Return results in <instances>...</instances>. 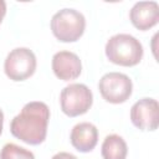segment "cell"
I'll return each mask as SVG.
<instances>
[{
	"instance_id": "obj_11",
	"label": "cell",
	"mask_w": 159,
	"mask_h": 159,
	"mask_svg": "<svg viewBox=\"0 0 159 159\" xmlns=\"http://www.w3.org/2000/svg\"><path fill=\"white\" fill-rule=\"evenodd\" d=\"M128 153L125 140L117 135L111 134L106 137L102 144V157L103 159H125Z\"/></svg>"
},
{
	"instance_id": "obj_7",
	"label": "cell",
	"mask_w": 159,
	"mask_h": 159,
	"mask_svg": "<svg viewBox=\"0 0 159 159\" xmlns=\"http://www.w3.org/2000/svg\"><path fill=\"white\" fill-rule=\"evenodd\" d=\"M132 123L142 130H155L159 125V106L153 98H142L130 109Z\"/></svg>"
},
{
	"instance_id": "obj_5",
	"label": "cell",
	"mask_w": 159,
	"mask_h": 159,
	"mask_svg": "<svg viewBox=\"0 0 159 159\" xmlns=\"http://www.w3.org/2000/svg\"><path fill=\"white\" fill-rule=\"evenodd\" d=\"M4 70L10 80L24 81L35 72L36 57L31 50L26 47H17L7 55Z\"/></svg>"
},
{
	"instance_id": "obj_9",
	"label": "cell",
	"mask_w": 159,
	"mask_h": 159,
	"mask_svg": "<svg viewBox=\"0 0 159 159\" xmlns=\"http://www.w3.org/2000/svg\"><path fill=\"white\" fill-rule=\"evenodd\" d=\"M130 21L139 30H148L159 21V5L155 1H138L130 10Z\"/></svg>"
},
{
	"instance_id": "obj_1",
	"label": "cell",
	"mask_w": 159,
	"mask_h": 159,
	"mask_svg": "<svg viewBox=\"0 0 159 159\" xmlns=\"http://www.w3.org/2000/svg\"><path fill=\"white\" fill-rule=\"evenodd\" d=\"M50 109L43 102H30L11 120V134L31 145L42 143L47 134Z\"/></svg>"
},
{
	"instance_id": "obj_8",
	"label": "cell",
	"mask_w": 159,
	"mask_h": 159,
	"mask_svg": "<svg viewBox=\"0 0 159 159\" xmlns=\"http://www.w3.org/2000/svg\"><path fill=\"white\" fill-rule=\"evenodd\" d=\"M52 70L62 81L76 80L82 71L80 57L70 51H60L52 57Z\"/></svg>"
},
{
	"instance_id": "obj_14",
	"label": "cell",
	"mask_w": 159,
	"mask_h": 159,
	"mask_svg": "<svg viewBox=\"0 0 159 159\" xmlns=\"http://www.w3.org/2000/svg\"><path fill=\"white\" fill-rule=\"evenodd\" d=\"M5 14H6V4L5 1L0 0V22L2 21V17L5 16Z\"/></svg>"
},
{
	"instance_id": "obj_2",
	"label": "cell",
	"mask_w": 159,
	"mask_h": 159,
	"mask_svg": "<svg viewBox=\"0 0 159 159\" xmlns=\"http://www.w3.org/2000/svg\"><path fill=\"white\" fill-rule=\"evenodd\" d=\"M106 55L108 60L120 66H135L143 56V46L134 36L118 34L112 36L106 43Z\"/></svg>"
},
{
	"instance_id": "obj_15",
	"label": "cell",
	"mask_w": 159,
	"mask_h": 159,
	"mask_svg": "<svg viewBox=\"0 0 159 159\" xmlns=\"http://www.w3.org/2000/svg\"><path fill=\"white\" fill-rule=\"evenodd\" d=\"M2 122H4V114H2V111L0 109V134L2 132Z\"/></svg>"
},
{
	"instance_id": "obj_12",
	"label": "cell",
	"mask_w": 159,
	"mask_h": 159,
	"mask_svg": "<svg viewBox=\"0 0 159 159\" xmlns=\"http://www.w3.org/2000/svg\"><path fill=\"white\" fill-rule=\"evenodd\" d=\"M0 159H35L34 154L16 144H5L0 152Z\"/></svg>"
},
{
	"instance_id": "obj_10",
	"label": "cell",
	"mask_w": 159,
	"mask_h": 159,
	"mask_svg": "<svg viewBox=\"0 0 159 159\" xmlns=\"http://www.w3.org/2000/svg\"><path fill=\"white\" fill-rule=\"evenodd\" d=\"M98 142V130L92 123H78L71 132V144L82 153L91 152Z\"/></svg>"
},
{
	"instance_id": "obj_3",
	"label": "cell",
	"mask_w": 159,
	"mask_h": 159,
	"mask_svg": "<svg viewBox=\"0 0 159 159\" xmlns=\"http://www.w3.org/2000/svg\"><path fill=\"white\" fill-rule=\"evenodd\" d=\"M86 27L84 16L75 9H62L51 20V30L56 39L62 42L77 41Z\"/></svg>"
},
{
	"instance_id": "obj_4",
	"label": "cell",
	"mask_w": 159,
	"mask_h": 159,
	"mask_svg": "<svg viewBox=\"0 0 159 159\" xmlns=\"http://www.w3.org/2000/svg\"><path fill=\"white\" fill-rule=\"evenodd\" d=\"M92 101L91 89L82 83H72L65 87L60 96L61 109L68 117H77L86 113L92 106Z\"/></svg>"
},
{
	"instance_id": "obj_13",
	"label": "cell",
	"mask_w": 159,
	"mask_h": 159,
	"mask_svg": "<svg viewBox=\"0 0 159 159\" xmlns=\"http://www.w3.org/2000/svg\"><path fill=\"white\" fill-rule=\"evenodd\" d=\"M52 159H77L73 154H70V153H65V152H62V153H57L56 155H53L52 157Z\"/></svg>"
},
{
	"instance_id": "obj_6",
	"label": "cell",
	"mask_w": 159,
	"mask_h": 159,
	"mask_svg": "<svg viewBox=\"0 0 159 159\" xmlns=\"http://www.w3.org/2000/svg\"><path fill=\"white\" fill-rule=\"evenodd\" d=\"M99 92L102 97L109 103H123L132 94V81L130 78L119 72L106 73L99 80Z\"/></svg>"
}]
</instances>
